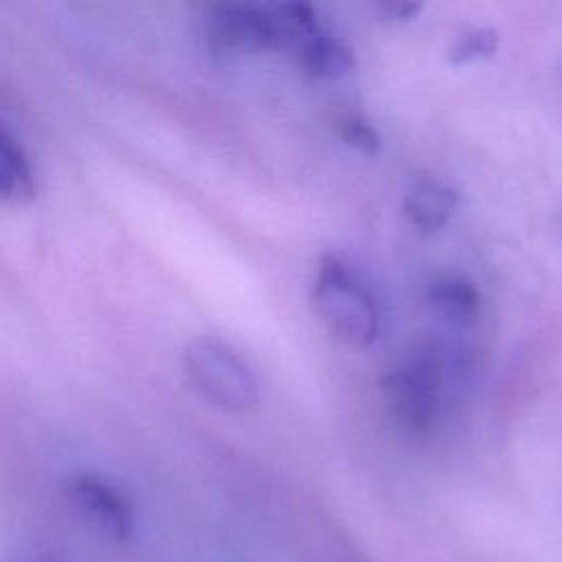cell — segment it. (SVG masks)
<instances>
[{
	"mask_svg": "<svg viewBox=\"0 0 562 562\" xmlns=\"http://www.w3.org/2000/svg\"><path fill=\"white\" fill-rule=\"evenodd\" d=\"M318 29L303 2H220L206 15V40L217 53H257L301 46Z\"/></svg>",
	"mask_w": 562,
	"mask_h": 562,
	"instance_id": "1",
	"label": "cell"
},
{
	"mask_svg": "<svg viewBox=\"0 0 562 562\" xmlns=\"http://www.w3.org/2000/svg\"><path fill=\"white\" fill-rule=\"evenodd\" d=\"M312 303L325 327L351 347H367L378 338L380 312L373 294L334 255H325L312 290Z\"/></svg>",
	"mask_w": 562,
	"mask_h": 562,
	"instance_id": "2",
	"label": "cell"
},
{
	"mask_svg": "<svg viewBox=\"0 0 562 562\" xmlns=\"http://www.w3.org/2000/svg\"><path fill=\"white\" fill-rule=\"evenodd\" d=\"M391 422L406 435L426 437L441 417L443 364L435 353H417L380 382Z\"/></svg>",
	"mask_w": 562,
	"mask_h": 562,
	"instance_id": "3",
	"label": "cell"
},
{
	"mask_svg": "<svg viewBox=\"0 0 562 562\" xmlns=\"http://www.w3.org/2000/svg\"><path fill=\"white\" fill-rule=\"evenodd\" d=\"M182 364L198 393L222 411L244 413L259 400V386L250 367L222 340H191L182 353Z\"/></svg>",
	"mask_w": 562,
	"mask_h": 562,
	"instance_id": "4",
	"label": "cell"
},
{
	"mask_svg": "<svg viewBox=\"0 0 562 562\" xmlns=\"http://www.w3.org/2000/svg\"><path fill=\"white\" fill-rule=\"evenodd\" d=\"M66 494L81 518L108 540L125 542L136 533V512L130 498L108 479L79 472L66 483Z\"/></svg>",
	"mask_w": 562,
	"mask_h": 562,
	"instance_id": "5",
	"label": "cell"
},
{
	"mask_svg": "<svg viewBox=\"0 0 562 562\" xmlns=\"http://www.w3.org/2000/svg\"><path fill=\"white\" fill-rule=\"evenodd\" d=\"M459 195L457 191L437 180V178H419L404 193V213L406 217L422 231H439L448 224L457 209Z\"/></svg>",
	"mask_w": 562,
	"mask_h": 562,
	"instance_id": "6",
	"label": "cell"
},
{
	"mask_svg": "<svg viewBox=\"0 0 562 562\" xmlns=\"http://www.w3.org/2000/svg\"><path fill=\"white\" fill-rule=\"evenodd\" d=\"M430 307L454 327H472L481 318V296L476 288L454 274H443L430 281L428 285Z\"/></svg>",
	"mask_w": 562,
	"mask_h": 562,
	"instance_id": "7",
	"label": "cell"
},
{
	"mask_svg": "<svg viewBox=\"0 0 562 562\" xmlns=\"http://www.w3.org/2000/svg\"><path fill=\"white\" fill-rule=\"evenodd\" d=\"M299 59L305 72L316 79H338L347 75L356 64L351 46L342 37L323 33L321 29L301 42Z\"/></svg>",
	"mask_w": 562,
	"mask_h": 562,
	"instance_id": "8",
	"label": "cell"
},
{
	"mask_svg": "<svg viewBox=\"0 0 562 562\" xmlns=\"http://www.w3.org/2000/svg\"><path fill=\"white\" fill-rule=\"evenodd\" d=\"M35 193V176L29 156L15 136L0 125V200L20 204Z\"/></svg>",
	"mask_w": 562,
	"mask_h": 562,
	"instance_id": "9",
	"label": "cell"
},
{
	"mask_svg": "<svg viewBox=\"0 0 562 562\" xmlns=\"http://www.w3.org/2000/svg\"><path fill=\"white\" fill-rule=\"evenodd\" d=\"M498 48V35L485 26H472L459 33L448 50V59L452 64H470L479 59H487Z\"/></svg>",
	"mask_w": 562,
	"mask_h": 562,
	"instance_id": "10",
	"label": "cell"
},
{
	"mask_svg": "<svg viewBox=\"0 0 562 562\" xmlns=\"http://www.w3.org/2000/svg\"><path fill=\"white\" fill-rule=\"evenodd\" d=\"M336 127H338L340 138H342L347 145H351V147H356V149H360V151H364V154H375V151H380V134H378V130H375L364 116L345 114V116L336 123Z\"/></svg>",
	"mask_w": 562,
	"mask_h": 562,
	"instance_id": "11",
	"label": "cell"
},
{
	"mask_svg": "<svg viewBox=\"0 0 562 562\" xmlns=\"http://www.w3.org/2000/svg\"><path fill=\"white\" fill-rule=\"evenodd\" d=\"M422 4H413V2H391V4H382L378 7V11L382 13L384 20L389 22H408L419 13Z\"/></svg>",
	"mask_w": 562,
	"mask_h": 562,
	"instance_id": "12",
	"label": "cell"
},
{
	"mask_svg": "<svg viewBox=\"0 0 562 562\" xmlns=\"http://www.w3.org/2000/svg\"><path fill=\"white\" fill-rule=\"evenodd\" d=\"M2 562H59V560H55V558H50V555H46V553H26V551H18V553L4 558Z\"/></svg>",
	"mask_w": 562,
	"mask_h": 562,
	"instance_id": "13",
	"label": "cell"
}]
</instances>
